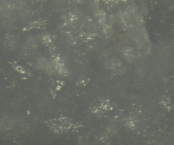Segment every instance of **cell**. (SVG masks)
<instances>
[{"label":"cell","mask_w":174,"mask_h":145,"mask_svg":"<svg viewBox=\"0 0 174 145\" xmlns=\"http://www.w3.org/2000/svg\"><path fill=\"white\" fill-rule=\"evenodd\" d=\"M110 65L114 70H120L124 69L125 66L122 62L120 60L117 59H112L110 61Z\"/></svg>","instance_id":"cell-1"},{"label":"cell","mask_w":174,"mask_h":145,"mask_svg":"<svg viewBox=\"0 0 174 145\" xmlns=\"http://www.w3.org/2000/svg\"><path fill=\"white\" fill-rule=\"evenodd\" d=\"M123 53L125 58L128 61L130 62V60L134 56V52L133 49L130 47L126 48L124 50Z\"/></svg>","instance_id":"cell-2"}]
</instances>
